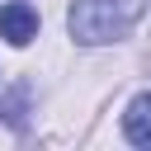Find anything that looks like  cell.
Wrapping results in <instances>:
<instances>
[{
    "mask_svg": "<svg viewBox=\"0 0 151 151\" xmlns=\"http://www.w3.org/2000/svg\"><path fill=\"white\" fill-rule=\"evenodd\" d=\"M146 0H76L66 14V28L80 47H104L132 33V24L142 19Z\"/></svg>",
    "mask_w": 151,
    "mask_h": 151,
    "instance_id": "obj_1",
    "label": "cell"
},
{
    "mask_svg": "<svg viewBox=\"0 0 151 151\" xmlns=\"http://www.w3.org/2000/svg\"><path fill=\"white\" fill-rule=\"evenodd\" d=\"M0 38H9L14 47L33 42V38H38V14H33V9L24 5V0L5 5V9H0Z\"/></svg>",
    "mask_w": 151,
    "mask_h": 151,
    "instance_id": "obj_2",
    "label": "cell"
},
{
    "mask_svg": "<svg viewBox=\"0 0 151 151\" xmlns=\"http://www.w3.org/2000/svg\"><path fill=\"white\" fill-rule=\"evenodd\" d=\"M123 132H127L132 146H151V90H142V94L127 104V113H123Z\"/></svg>",
    "mask_w": 151,
    "mask_h": 151,
    "instance_id": "obj_3",
    "label": "cell"
},
{
    "mask_svg": "<svg viewBox=\"0 0 151 151\" xmlns=\"http://www.w3.org/2000/svg\"><path fill=\"white\" fill-rule=\"evenodd\" d=\"M24 109H28V90H24V85H9V90L0 94V118H5L9 127H24Z\"/></svg>",
    "mask_w": 151,
    "mask_h": 151,
    "instance_id": "obj_4",
    "label": "cell"
}]
</instances>
